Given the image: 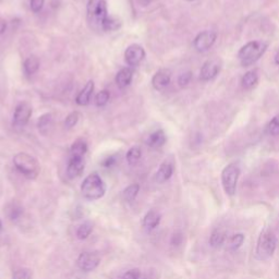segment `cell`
<instances>
[{"label": "cell", "instance_id": "cell-1", "mask_svg": "<svg viewBox=\"0 0 279 279\" xmlns=\"http://www.w3.org/2000/svg\"><path fill=\"white\" fill-rule=\"evenodd\" d=\"M268 45L263 41H252L243 45L238 51V58L242 67H250L259 61L267 50Z\"/></svg>", "mask_w": 279, "mask_h": 279}, {"label": "cell", "instance_id": "cell-2", "mask_svg": "<svg viewBox=\"0 0 279 279\" xmlns=\"http://www.w3.org/2000/svg\"><path fill=\"white\" fill-rule=\"evenodd\" d=\"M278 245V239L272 230L265 229L258 239L255 257L260 261H267L273 257Z\"/></svg>", "mask_w": 279, "mask_h": 279}, {"label": "cell", "instance_id": "cell-3", "mask_svg": "<svg viewBox=\"0 0 279 279\" xmlns=\"http://www.w3.org/2000/svg\"><path fill=\"white\" fill-rule=\"evenodd\" d=\"M81 192L85 199L96 201L102 199L106 193V185L100 176L96 173L89 175L81 184Z\"/></svg>", "mask_w": 279, "mask_h": 279}, {"label": "cell", "instance_id": "cell-4", "mask_svg": "<svg viewBox=\"0 0 279 279\" xmlns=\"http://www.w3.org/2000/svg\"><path fill=\"white\" fill-rule=\"evenodd\" d=\"M13 165L19 173L31 180L36 179L41 172V166L37 159L26 153H18L15 155L13 157Z\"/></svg>", "mask_w": 279, "mask_h": 279}, {"label": "cell", "instance_id": "cell-5", "mask_svg": "<svg viewBox=\"0 0 279 279\" xmlns=\"http://www.w3.org/2000/svg\"><path fill=\"white\" fill-rule=\"evenodd\" d=\"M241 170L236 162H231L222 169L221 172V185L227 196L232 197L236 194L237 185Z\"/></svg>", "mask_w": 279, "mask_h": 279}, {"label": "cell", "instance_id": "cell-6", "mask_svg": "<svg viewBox=\"0 0 279 279\" xmlns=\"http://www.w3.org/2000/svg\"><path fill=\"white\" fill-rule=\"evenodd\" d=\"M88 15L90 21L102 25V23L108 17L105 0H90L88 4Z\"/></svg>", "mask_w": 279, "mask_h": 279}, {"label": "cell", "instance_id": "cell-7", "mask_svg": "<svg viewBox=\"0 0 279 279\" xmlns=\"http://www.w3.org/2000/svg\"><path fill=\"white\" fill-rule=\"evenodd\" d=\"M216 40H217V33L215 32V31L206 30V31H203V32L199 33L196 36L194 41H193V46H194L197 51L205 52L213 47Z\"/></svg>", "mask_w": 279, "mask_h": 279}, {"label": "cell", "instance_id": "cell-8", "mask_svg": "<svg viewBox=\"0 0 279 279\" xmlns=\"http://www.w3.org/2000/svg\"><path fill=\"white\" fill-rule=\"evenodd\" d=\"M100 257L95 252H83L77 258L76 264L83 272H92L98 267Z\"/></svg>", "mask_w": 279, "mask_h": 279}, {"label": "cell", "instance_id": "cell-9", "mask_svg": "<svg viewBox=\"0 0 279 279\" xmlns=\"http://www.w3.org/2000/svg\"><path fill=\"white\" fill-rule=\"evenodd\" d=\"M220 67V61L218 59L214 58L206 60L200 70V79L204 82L214 80L218 75Z\"/></svg>", "mask_w": 279, "mask_h": 279}, {"label": "cell", "instance_id": "cell-10", "mask_svg": "<svg viewBox=\"0 0 279 279\" xmlns=\"http://www.w3.org/2000/svg\"><path fill=\"white\" fill-rule=\"evenodd\" d=\"M145 58V50L141 45L132 44L130 45L125 51V60L130 67H136L142 63Z\"/></svg>", "mask_w": 279, "mask_h": 279}, {"label": "cell", "instance_id": "cell-11", "mask_svg": "<svg viewBox=\"0 0 279 279\" xmlns=\"http://www.w3.org/2000/svg\"><path fill=\"white\" fill-rule=\"evenodd\" d=\"M32 116V106L29 103H21L17 106L13 114V123L17 127H24Z\"/></svg>", "mask_w": 279, "mask_h": 279}, {"label": "cell", "instance_id": "cell-12", "mask_svg": "<svg viewBox=\"0 0 279 279\" xmlns=\"http://www.w3.org/2000/svg\"><path fill=\"white\" fill-rule=\"evenodd\" d=\"M170 81H172V72L168 69H160L154 74L152 85L155 90L162 91L168 87Z\"/></svg>", "mask_w": 279, "mask_h": 279}, {"label": "cell", "instance_id": "cell-13", "mask_svg": "<svg viewBox=\"0 0 279 279\" xmlns=\"http://www.w3.org/2000/svg\"><path fill=\"white\" fill-rule=\"evenodd\" d=\"M84 160L83 158L77 157H70L69 164L67 167V175L70 179H75V178L80 177L84 172Z\"/></svg>", "mask_w": 279, "mask_h": 279}, {"label": "cell", "instance_id": "cell-14", "mask_svg": "<svg viewBox=\"0 0 279 279\" xmlns=\"http://www.w3.org/2000/svg\"><path fill=\"white\" fill-rule=\"evenodd\" d=\"M94 92V82L89 81L85 87L81 90V92L77 94L75 102L79 106H88L91 102V97Z\"/></svg>", "mask_w": 279, "mask_h": 279}, {"label": "cell", "instance_id": "cell-15", "mask_svg": "<svg viewBox=\"0 0 279 279\" xmlns=\"http://www.w3.org/2000/svg\"><path fill=\"white\" fill-rule=\"evenodd\" d=\"M173 174H174V166L172 162L164 161L159 166L156 175H155V180H156V182L158 183H165L173 177Z\"/></svg>", "mask_w": 279, "mask_h": 279}, {"label": "cell", "instance_id": "cell-16", "mask_svg": "<svg viewBox=\"0 0 279 279\" xmlns=\"http://www.w3.org/2000/svg\"><path fill=\"white\" fill-rule=\"evenodd\" d=\"M167 142V136L166 133L164 132V130H156L154 131L153 133H151L146 140V143L150 147H153V149H159V147L164 146Z\"/></svg>", "mask_w": 279, "mask_h": 279}, {"label": "cell", "instance_id": "cell-17", "mask_svg": "<svg viewBox=\"0 0 279 279\" xmlns=\"http://www.w3.org/2000/svg\"><path fill=\"white\" fill-rule=\"evenodd\" d=\"M161 220V216L158 212L156 211H151L147 212L145 214V216L143 217L142 219V226L146 229V230H153L156 227H158V225L160 224Z\"/></svg>", "mask_w": 279, "mask_h": 279}, {"label": "cell", "instance_id": "cell-18", "mask_svg": "<svg viewBox=\"0 0 279 279\" xmlns=\"http://www.w3.org/2000/svg\"><path fill=\"white\" fill-rule=\"evenodd\" d=\"M133 79V70L132 68L127 67L121 69L120 71L116 75V83H117L120 89H125L131 84Z\"/></svg>", "mask_w": 279, "mask_h": 279}, {"label": "cell", "instance_id": "cell-19", "mask_svg": "<svg viewBox=\"0 0 279 279\" xmlns=\"http://www.w3.org/2000/svg\"><path fill=\"white\" fill-rule=\"evenodd\" d=\"M258 83H259V74L257 70L247 71L241 79V85L244 90H251L254 87H257Z\"/></svg>", "mask_w": 279, "mask_h": 279}, {"label": "cell", "instance_id": "cell-20", "mask_svg": "<svg viewBox=\"0 0 279 279\" xmlns=\"http://www.w3.org/2000/svg\"><path fill=\"white\" fill-rule=\"evenodd\" d=\"M88 152V144L82 138L76 140V141L72 144L71 149H70V153H71V157H77L83 158L84 155Z\"/></svg>", "mask_w": 279, "mask_h": 279}, {"label": "cell", "instance_id": "cell-21", "mask_svg": "<svg viewBox=\"0 0 279 279\" xmlns=\"http://www.w3.org/2000/svg\"><path fill=\"white\" fill-rule=\"evenodd\" d=\"M37 127L42 134H47L52 127V116L51 114H45L41 116L37 121Z\"/></svg>", "mask_w": 279, "mask_h": 279}, {"label": "cell", "instance_id": "cell-22", "mask_svg": "<svg viewBox=\"0 0 279 279\" xmlns=\"http://www.w3.org/2000/svg\"><path fill=\"white\" fill-rule=\"evenodd\" d=\"M23 68H24V72L27 75H32L36 73L38 71V69H40V60L35 56H31L24 61Z\"/></svg>", "mask_w": 279, "mask_h": 279}, {"label": "cell", "instance_id": "cell-23", "mask_svg": "<svg viewBox=\"0 0 279 279\" xmlns=\"http://www.w3.org/2000/svg\"><path fill=\"white\" fill-rule=\"evenodd\" d=\"M6 213H7V216L9 217L10 220L15 221V220L20 219V217L23 214V208H22V206L20 204L12 202V203H10L9 205L7 206Z\"/></svg>", "mask_w": 279, "mask_h": 279}, {"label": "cell", "instance_id": "cell-24", "mask_svg": "<svg viewBox=\"0 0 279 279\" xmlns=\"http://www.w3.org/2000/svg\"><path fill=\"white\" fill-rule=\"evenodd\" d=\"M225 241H226V234L220 229H215L212 235H211V238H209V244H211V246L213 247H220Z\"/></svg>", "mask_w": 279, "mask_h": 279}, {"label": "cell", "instance_id": "cell-25", "mask_svg": "<svg viewBox=\"0 0 279 279\" xmlns=\"http://www.w3.org/2000/svg\"><path fill=\"white\" fill-rule=\"evenodd\" d=\"M140 192V185L137 183H133L127 187L122 192V197L127 202H132V201L137 197Z\"/></svg>", "mask_w": 279, "mask_h": 279}, {"label": "cell", "instance_id": "cell-26", "mask_svg": "<svg viewBox=\"0 0 279 279\" xmlns=\"http://www.w3.org/2000/svg\"><path fill=\"white\" fill-rule=\"evenodd\" d=\"M141 156H142L141 147L137 145L131 147V149L127 153V160L129 162V165H131V166L135 165L136 162L140 160V158H141Z\"/></svg>", "mask_w": 279, "mask_h": 279}, {"label": "cell", "instance_id": "cell-27", "mask_svg": "<svg viewBox=\"0 0 279 279\" xmlns=\"http://www.w3.org/2000/svg\"><path fill=\"white\" fill-rule=\"evenodd\" d=\"M100 26H102V29L104 31H106V32H111V31L118 30L121 26V22H120V20L109 17V15H108Z\"/></svg>", "mask_w": 279, "mask_h": 279}, {"label": "cell", "instance_id": "cell-28", "mask_svg": "<svg viewBox=\"0 0 279 279\" xmlns=\"http://www.w3.org/2000/svg\"><path fill=\"white\" fill-rule=\"evenodd\" d=\"M93 231V224L90 221H85L80 225V227L76 230V236L80 240H85L90 237Z\"/></svg>", "mask_w": 279, "mask_h": 279}, {"label": "cell", "instance_id": "cell-29", "mask_svg": "<svg viewBox=\"0 0 279 279\" xmlns=\"http://www.w3.org/2000/svg\"><path fill=\"white\" fill-rule=\"evenodd\" d=\"M266 132H267V134L272 135V136L279 135V115L275 116V117L267 123Z\"/></svg>", "mask_w": 279, "mask_h": 279}, {"label": "cell", "instance_id": "cell-30", "mask_svg": "<svg viewBox=\"0 0 279 279\" xmlns=\"http://www.w3.org/2000/svg\"><path fill=\"white\" fill-rule=\"evenodd\" d=\"M244 242V235L242 234H236L230 238L229 241V247L231 251H236L238 250L240 246H241Z\"/></svg>", "mask_w": 279, "mask_h": 279}, {"label": "cell", "instance_id": "cell-31", "mask_svg": "<svg viewBox=\"0 0 279 279\" xmlns=\"http://www.w3.org/2000/svg\"><path fill=\"white\" fill-rule=\"evenodd\" d=\"M109 97H110V93L108 92L107 90L100 91L98 93V94L96 95V97H95V104H96V106L104 107L108 103V100H109Z\"/></svg>", "mask_w": 279, "mask_h": 279}, {"label": "cell", "instance_id": "cell-32", "mask_svg": "<svg viewBox=\"0 0 279 279\" xmlns=\"http://www.w3.org/2000/svg\"><path fill=\"white\" fill-rule=\"evenodd\" d=\"M192 79H193V73L191 71L183 72L182 74L179 75V77H178V85H179L180 88H187L192 82Z\"/></svg>", "mask_w": 279, "mask_h": 279}, {"label": "cell", "instance_id": "cell-33", "mask_svg": "<svg viewBox=\"0 0 279 279\" xmlns=\"http://www.w3.org/2000/svg\"><path fill=\"white\" fill-rule=\"evenodd\" d=\"M79 119H80V114L77 113V111H73L71 114H69L67 116L66 120H65V127L67 129L73 128L76 125V123H77V121H79Z\"/></svg>", "mask_w": 279, "mask_h": 279}, {"label": "cell", "instance_id": "cell-34", "mask_svg": "<svg viewBox=\"0 0 279 279\" xmlns=\"http://www.w3.org/2000/svg\"><path fill=\"white\" fill-rule=\"evenodd\" d=\"M12 279H32V272L29 268H21L15 270Z\"/></svg>", "mask_w": 279, "mask_h": 279}, {"label": "cell", "instance_id": "cell-35", "mask_svg": "<svg viewBox=\"0 0 279 279\" xmlns=\"http://www.w3.org/2000/svg\"><path fill=\"white\" fill-rule=\"evenodd\" d=\"M140 277H141V270L138 268H132L123 274L122 279H140Z\"/></svg>", "mask_w": 279, "mask_h": 279}, {"label": "cell", "instance_id": "cell-36", "mask_svg": "<svg viewBox=\"0 0 279 279\" xmlns=\"http://www.w3.org/2000/svg\"><path fill=\"white\" fill-rule=\"evenodd\" d=\"M44 4H45V0H31L30 6H31V9H32V11L37 13L43 9Z\"/></svg>", "mask_w": 279, "mask_h": 279}, {"label": "cell", "instance_id": "cell-37", "mask_svg": "<svg viewBox=\"0 0 279 279\" xmlns=\"http://www.w3.org/2000/svg\"><path fill=\"white\" fill-rule=\"evenodd\" d=\"M182 242V236L181 234H175L172 238V244L173 245H179Z\"/></svg>", "mask_w": 279, "mask_h": 279}, {"label": "cell", "instance_id": "cell-38", "mask_svg": "<svg viewBox=\"0 0 279 279\" xmlns=\"http://www.w3.org/2000/svg\"><path fill=\"white\" fill-rule=\"evenodd\" d=\"M116 162V158L115 156H110V157H108L104 162H103V165L105 167H111Z\"/></svg>", "mask_w": 279, "mask_h": 279}, {"label": "cell", "instance_id": "cell-39", "mask_svg": "<svg viewBox=\"0 0 279 279\" xmlns=\"http://www.w3.org/2000/svg\"><path fill=\"white\" fill-rule=\"evenodd\" d=\"M6 29H7V22H6V20L0 19V34L5 33Z\"/></svg>", "mask_w": 279, "mask_h": 279}, {"label": "cell", "instance_id": "cell-40", "mask_svg": "<svg viewBox=\"0 0 279 279\" xmlns=\"http://www.w3.org/2000/svg\"><path fill=\"white\" fill-rule=\"evenodd\" d=\"M274 61H275V64L279 66V50L275 53V57H274Z\"/></svg>", "mask_w": 279, "mask_h": 279}, {"label": "cell", "instance_id": "cell-41", "mask_svg": "<svg viewBox=\"0 0 279 279\" xmlns=\"http://www.w3.org/2000/svg\"><path fill=\"white\" fill-rule=\"evenodd\" d=\"M2 229H3V221L2 219H0V231H2Z\"/></svg>", "mask_w": 279, "mask_h": 279}, {"label": "cell", "instance_id": "cell-42", "mask_svg": "<svg viewBox=\"0 0 279 279\" xmlns=\"http://www.w3.org/2000/svg\"><path fill=\"white\" fill-rule=\"evenodd\" d=\"M189 2H193V0H189Z\"/></svg>", "mask_w": 279, "mask_h": 279}]
</instances>
